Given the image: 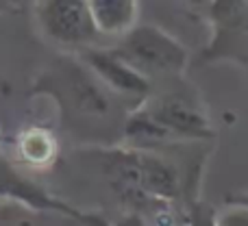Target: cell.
I'll return each instance as SVG.
<instances>
[{"mask_svg":"<svg viewBox=\"0 0 248 226\" xmlns=\"http://www.w3.org/2000/svg\"><path fill=\"white\" fill-rule=\"evenodd\" d=\"M111 50L148 78L181 76L189 61L187 48L157 24H135Z\"/></svg>","mask_w":248,"mask_h":226,"instance_id":"cell-1","label":"cell"},{"mask_svg":"<svg viewBox=\"0 0 248 226\" xmlns=\"http://www.w3.org/2000/svg\"><path fill=\"white\" fill-rule=\"evenodd\" d=\"M37 17L44 33L63 46L87 48L100 37L87 0H39Z\"/></svg>","mask_w":248,"mask_h":226,"instance_id":"cell-3","label":"cell"},{"mask_svg":"<svg viewBox=\"0 0 248 226\" xmlns=\"http://www.w3.org/2000/svg\"><path fill=\"white\" fill-rule=\"evenodd\" d=\"M65 91H68L72 107L87 118H107L113 109L111 91L96 78V74L83 61L81 65H68V70H65Z\"/></svg>","mask_w":248,"mask_h":226,"instance_id":"cell-6","label":"cell"},{"mask_svg":"<svg viewBox=\"0 0 248 226\" xmlns=\"http://www.w3.org/2000/svg\"><path fill=\"white\" fill-rule=\"evenodd\" d=\"M248 9V0H209V20L216 29H222V26L231 24L235 17H240Z\"/></svg>","mask_w":248,"mask_h":226,"instance_id":"cell-10","label":"cell"},{"mask_svg":"<svg viewBox=\"0 0 248 226\" xmlns=\"http://www.w3.org/2000/svg\"><path fill=\"white\" fill-rule=\"evenodd\" d=\"M20 152L33 166H48L55 159L57 141L44 128H31L20 137Z\"/></svg>","mask_w":248,"mask_h":226,"instance_id":"cell-9","label":"cell"},{"mask_svg":"<svg viewBox=\"0 0 248 226\" xmlns=\"http://www.w3.org/2000/svg\"><path fill=\"white\" fill-rule=\"evenodd\" d=\"M185 4H189L192 9H207L209 7V0H183Z\"/></svg>","mask_w":248,"mask_h":226,"instance_id":"cell-11","label":"cell"},{"mask_svg":"<svg viewBox=\"0 0 248 226\" xmlns=\"http://www.w3.org/2000/svg\"><path fill=\"white\" fill-rule=\"evenodd\" d=\"M100 37H122L137 24L140 0H87Z\"/></svg>","mask_w":248,"mask_h":226,"instance_id":"cell-7","label":"cell"},{"mask_svg":"<svg viewBox=\"0 0 248 226\" xmlns=\"http://www.w3.org/2000/svg\"><path fill=\"white\" fill-rule=\"evenodd\" d=\"M81 61L111 94L122 96V98H135L140 103H144L150 96V78L137 72L113 50L87 46L81 52Z\"/></svg>","mask_w":248,"mask_h":226,"instance_id":"cell-4","label":"cell"},{"mask_svg":"<svg viewBox=\"0 0 248 226\" xmlns=\"http://www.w3.org/2000/svg\"><path fill=\"white\" fill-rule=\"evenodd\" d=\"M133 154H135L141 189L155 200H179V196L183 194V183H181V172L176 163L150 148H133Z\"/></svg>","mask_w":248,"mask_h":226,"instance_id":"cell-5","label":"cell"},{"mask_svg":"<svg viewBox=\"0 0 248 226\" xmlns=\"http://www.w3.org/2000/svg\"><path fill=\"white\" fill-rule=\"evenodd\" d=\"M124 135L131 141L133 148L157 150V148H161V146H172L179 141L163 124H159L157 120L148 113V109H146L144 105H141L137 111H133L128 115L126 126H124Z\"/></svg>","mask_w":248,"mask_h":226,"instance_id":"cell-8","label":"cell"},{"mask_svg":"<svg viewBox=\"0 0 248 226\" xmlns=\"http://www.w3.org/2000/svg\"><path fill=\"white\" fill-rule=\"evenodd\" d=\"M141 105L179 141L211 139L216 135L205 109L201 107V103H198V98L194 94H185V91L176 90L161 96H155L150 100L146 98Z\"/></svg>","mask_w":248,"mask_h":226,"instance_id":"cell-2","label":"cell"}]
</instances>
